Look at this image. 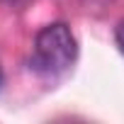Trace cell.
I'll use <instances>...</instances> for the list:
<instances>
[{
	"mask_svg": "<svg viewBox=\"0 0 124 124\" xmlns=\"http://www.w3.org/2000/svg\"><path fill=\"white\" fill-rule=\"evenodd\" d=\"M78 58V41L66 22H51L34 37L29 68L44 78L63 76Z\"/></svg>",
	"mask_w": 124,
	"mask_h": 124,
	"instance_id": "obj_1",
	"label": "cell"
},
{
	"mask_svg": "<svg viewBox=\"0 0 124 124\" xmlns=\"http://www.w3.org/2000/svg\"><path fill=\"white\" fill-rule=\"evenodd\" d=\"M114 44H117L119 54H124V20H119L114 27Z\"/></svg>",
	"mask_w": 124,
	"mask_h": 124,
	"instance_id": "obj_2",
	"label": "cell"
},
{
	"mask_svg": "<svg viewBox=\"0 0 124 124\" xmlns=\"http://www.w3.org/2000/svg\"><path fill=\"white\" fill-rule=\"evenodd\" d=\"M3 83H5V76H3V68H0V90H3Z\"/></svg>",
	"mask_w": 124,
	"mask_h": 124,
	"instance_id": "obj_3",
	"label": "cell"
},
{
	"mask_svg": "<svg viewBox=\"0 0 124 124\" xmlns=\"http://www.w3.org/2000/svg\"><path fill=\"white\" fill-rule=\"evenodd\" d=\"M5 3H17V0H5Z\"/></svg>",
	"mask_w": 124,
	"mask_h": 124,
	"instance_id": "obj_4",
	"label": "cell"
}]
</instances>
